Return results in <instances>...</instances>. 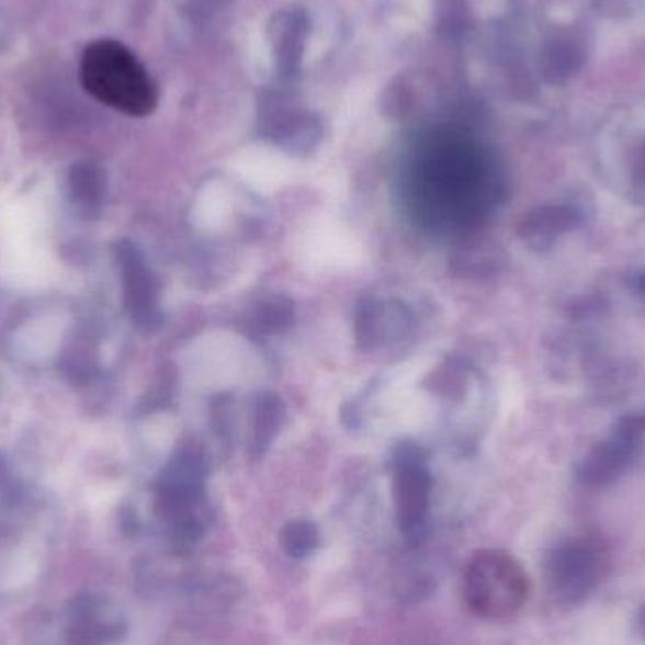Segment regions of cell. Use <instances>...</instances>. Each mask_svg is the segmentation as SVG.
I'll use <instances>...</instances> for the list:
<instances>
[{"label":"cell","instance_id":"30bf717a","mask_svg":"<svg viewBox=\"0 0 645 645\" xmlns=\"http://www.w3.org/2000/svg\"><path fill=\"white\" fill-rule=\"evenodd\" d=\"M316 524L298 519L285 524L282 531V545L290 557L303 558L308 557L317 545Z\"/></svg>","mask_w":645,"mask_h":645},{"label":"cell","instance_id":"3957f363","mask_svg":"<svg viewBox=\"0 0 645 645\" xmlns=\"http://www.w3.org/2000/svg\"><path fill=\"white\" fill-rule=\"evenodd\" d=\"M544 581L557 604H581L604 579L606 553L591 538H568L553 545L544 557Z\"/></svg>","mask_w":645,"mask_h":645},{"label":"cell","instance_id":"7c38bea8","mask_svg":"<svg viewBox=\"0 0 645 645\" xmlns=\"http://www.w3.org/2000/svg\"><path fill=\"white\" fill-rule=\"evenodd\" d=\"M632 632L636 634V638L642 640L645 644V600L638 606V610L634 612V618H632Z\"/></svg>","mask_w":645,"mask_h":645},{"label":"cell","instance_id":"ba28073f","mask_svg":"<svg viewBox=\"0 0 645 645\" xmlns=\"http://www.w3.org/2000/svg\"><path fill=\"white\" fill-rule=\"evenodd\" d=\"M68 191L83 214L99 215L106 199V176L93 162H76L68 172Z\"/></svg>","mask_w":645,"mask_h":645},{"label":"cell","instance_id":"7a4b0ae2","mask_svg":"<svg viewBox=\"0 0 645 645\" xmlns=\"http://www.w3.org/2000/svg\"><path fill=\"white\" fill-rule=\"evenodd\" d=\"M464 599L479 618L502 621L519 613L529 597L523 565L510 553L482 550L464 568Z\"/></svg>","mask_w":645,"mask_h":645},{"label":"cell","instance_id":"4fadbf2b","mask_svg":"<svg viewBox=\"0 0 645 645\" xmlns=\"http://www.w3.org/2000/svg\"><path fill=\"white\" fill-rule=\"evenodd\" d=\"M4 474H7V464H4V461L0 457V477L4 476Z\"/></svg>","mask_w":645,"mask_h":645},{"label":"cell","instance_id":"277c9868","mask_svg":"<svg viewBox=\"0 0 645 645\" xmlns=\"http://www.w3.org/2000/svg\"><path fill=\"white\" fill-rule=\"evenodd\" d=\"M425 178L421 188L429 191L438 210L444 204L448 212L464 210L466 201L472 199V185L476 182V157L464 148L463 144L438 146L434 154L425 162ZM423 191V193H425Z\"/></svg>","mask_w":645,"mask_h":645},{"label":"cell","instance_id":"8fae6325","mask_svg":"<svg viewBox=\"0 0 645 645\" xmlns=\"http://www.w3.org/2000/svg\"><path fill=\"white\" fill-rule=\"evenodd\" d=\"M293 304L283 298V296H274L269 298L257 309V321L262 329L269 332H280V330L287 329L293 322Z\"/></svg>","mask_w":645,"mask_h":645},{"label":"cell","instance_id":"8992f818","mask_svg":"<svg viewBox=\"0 0 645 645\" xmlns=\"http://www.w3.org/2000/svg\"><path fill=\"white\" fill-rule=\"evenodd\" d=\"M393 500L404 534L419 531L429 511L430 476L423 464L414 459V453L406 459H398L393 479Z\"/></svg>","mask_w":645,"mask_h":645},{"label":"cell","instance_id":"9c48e42d","mask_svg":"<svg viewBox=\"0 0 645 645\" xmlns=\"http://www.w3.org/2000/svg\"><path fill=\"white\" fill-rule=\"evenodd\" d=\"M285 408L276 395H262L256 411V445L257 450H264L274 440L282 427Z\"/></svg>","mask_w":645,"mask_h":645},{"label":"cell","instance_id":"6da1fadb","mask_svg":"<svg viewBox=\"0 0 645 645\" xmlns=\"http://www.w3.org/2000/svg\"><path fill=\"white\" fill-rule=\"evenodd\" d=\"M81 83L89 94L123 114L144 117L157 106V88L122 42L99 41L81 55Z\"/></svg>","mask_w":645,"mask_h":645},{"label":"cell","instance_id":"52a82bcc","mask_svg":"<svg viewBox=\"0 0 645 645\" xmlns=\"http://www.w3.org/2000/svg\"><path fill=\"white\" fill-rule=\"evenodd\" d=\"M408 312L395 306L393 312H385L384 304L374 301H364V304L357 309L355 335L359 343L372 350L377 343L384 342L385 332L391 330L393 335H400L408 329Z\"/></svg>","mask_w":645,"mask_h":645},{"label":"cell","instance_id":"5b68a950","mask_svg":"<svg viewBox=\"0 0 645 645\" xmlns=\"http://www.w3.org/2000/svg\"><path fill=\"white\" fill-rule=\"evenodd\" d=\"M115 257L122 270L125 304L133 321L142 329H154L159 322V283L144 259V253L135 244L123 242L115 246Z\"/></svg>","mask_w":645,"mask_h":645}]
</instances>
